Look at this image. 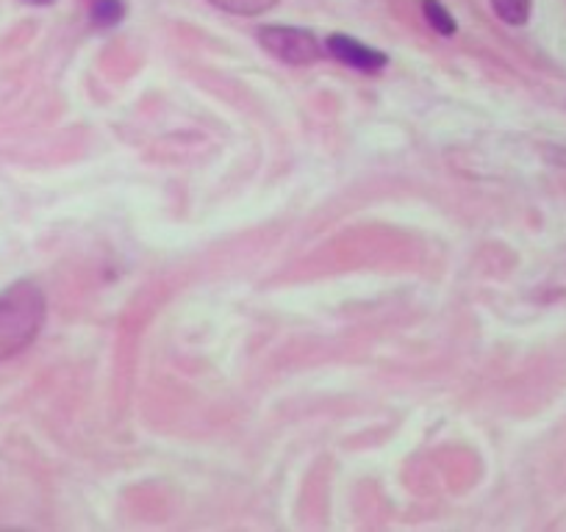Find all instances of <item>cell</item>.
<instances>
[{"mask_svg":"<svg viewBox=\"0 0 566 532\" xmlns=\"http://www.w3.org/2000/svg\"><path fill=\"white\" fill-rule=\"evenodd\" d=\"M325 51L336 58V62L347 64V67L358 70V73H380L389 64V56L375 47H367L364 42L353 40V36L334 34L325 42Z\"/></svg>","mask_w":566,"mask_h":532,"instance_id":"3","label":"cell"},{"mask_svg":"<svg viewBox=\"0 0 566 532\" xmlns=\"http://www.w3.org/2000/svg\"><path fill=\"white\" fill-rule=\"evenodd\" d=\"M45 295L31 280H18L0 291V361H9L34 344L45 324Z\"/></svg>","mask_w":566,"mask_h":532,"instance_id":"1","label":"cell"},{"mask_svg":"<svg viewBox=\"0 0 566 532\" xmlns=\"http://www.w3.org/2000/svg\"><path fill=\"white\" fill-rule=\"evenodd\" d=\"M209 3L228 14H239V18H259V14L275 9L281 0H209Z\"/></svg>","mask_w":566,"mask_h":532,"instance_id":"4","label":"cell"},{"mask_svg":"<svg viewBox=\"0 0 566 532\" xmlns=\"http://www.w3.org/2000/svg\"><path fill=\"white\" fill-rule=\"evenodd\" d=\"M25 3H31V7H48L53 0H25Z\"/></svg>","mask_w":566,"mask_h":532,"instance_id":"8","label":"cell"},{"mask_svg":"<svg viewBox=\"0 0 566 532\" xmlns=\"http://www.w3.org/2000/svg\"><path fill=\"white\" fill-rule=\"evenodd\" d=\"M90 18L97 29H112L125 18V3L123 0H92Z\"/></svg>","mask_w":566,"mask_h":532,"instance_id":"5","label":"cell"},{"mask_svg":"<svg viewBox=\"0 0 566 532\" xmlns=\"http://www.w3.org/2000/svg\"><path fill=\"white\" fill-rule=\"evenodd\" d=\"M492 9L509 25H525L531 20V0H492Z\"/></svg>","mask_w":566,"mask_h":532,"instance_id":"6","label":"cell"},{"mask_svg":"<svg viewBox=\"0 0 566 532\" xmlns=\"http://www.w3.org/2000/svg\"><path fill=\"white\" fill-rule=\"evenodd\" d=\"M422 12H424V20L431 23L433 31H439L442 36L455 34V20H453V14L442 7V0H422Z\"/></svg>","mask_w":566,"mask_h":532,"instance_id":"7","label":"cell"},{"mask_svg":"<svg viewBox=\"0 0 566 532\" xmlns=\"http://www.w3.org/2000/svg\"><path fill=\"white\" fill-rule=\"evenodd\" d=\"M259 42L277 62L292 64V67H308L323 56L317 36L306 29H292V25H266L259 31Z\"/></svg>","mask_w":566,"mask_h":532,"instance_id":"2","label":"cell"}]
</instances>
